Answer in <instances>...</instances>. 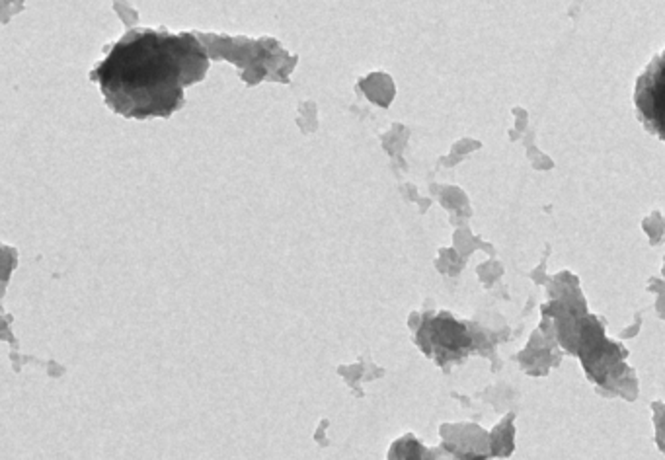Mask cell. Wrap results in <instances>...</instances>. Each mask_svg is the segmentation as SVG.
<instances>
[{
  "label": "cell",
  "instance_id": "1",
  "mask_svg": "<svg viewBox=\"0 0 665 460\" xmlns=\"http://www.w3.org/2000/svg\"><path fill=\"white\" fill-rule=\"evenodd\" d=\"M209 57L191 33L133 29L90 72L106 104L127 119H168L183 106V90L205 78Z\"/></svg>",
  "mask_w": 665,
  "mask_h": 460
},
{
  "label": "cell",
  "instance_id": "2",
  "mask_svg": "<svg viewBox=\"0 0 665 460\" xmlns=\"http://www.w3.org/2000/svg\"><path fill=\"white\" fill-rule=\"evenodd\" d=\"M640 110L646 111L650 121L665 135V61L648 76V86L640 90Z\"/></svg>",
  "mask_w": 665,
  "mask_h": 460
}]
</instances>
